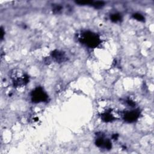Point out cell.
<instances>
[{
	"instance_id": "3957f363",
	"label": "cell",
	"mask_w": 154,
	"mask_h": 154,
	"mask_svg": "<svg viewBox=\"0 0 154 154\" xmlns=\"http://www.w3.org/2000/svg\"><path fill=\"white\" fill-rule=\"evenodd\" d=\"M31 99L33 102L36 103L45 102L48 99V95L42 88L38 87L32 92Z\"/></svg>"
},
{
	"instance_id": "7a4b0ae2",
	"label": "cell",
	"mask_w": 154,
	"mask_h": 154,
	"mask_svg": "<svg viewBox=\"0 0 154 154\" xmlns=\"http://www.w3.org/2000/svg\"><path fill=\"white\" fill-rule=\"evenodd\" d=\"M11 78L14 86L16 87H22L28 82V77L22 71L14 69L11 73Z\"/></svg>"
},
{
	"instance_id": "52a82bcc",
	"label": "cell",
	"mask_w": 154,
	"mask_h": 154,
	"mask_svg": "<svg viewBox=\"0 0 154 154\" xmlns=\"http://www.w3.org/2000/svg\"><path fill=\"white\" fill-rule=\"evenodd\" d=\"M121 16L119 14H113L111 16V20L114 22H119L121 21Z\"/></svg>"
},
{
	"instance_id": "30bf717a",
	"label": "cell",
	"mask_w": 154,
	"mask_h": 154,
	"mask_svg": "<svg viewBox=\"0 0 154 154\" xmlns=\"http://www.w3.org/2000/svg\"><path fill=\"white\" fill-rule=\"evenodd\" d=\"M76 3L80 5H90L92 4L93 1H77Z\"/></svg>"
},
{
	"instance_id": "8992f818",
	"label": "cell",
	"mask_w": 154,
	"mask_h": 154,
	"mask_svg": "<svg viewBox=\"0 0 154 154\" xmlns=\"http://www.w3.org/2000/svg\"><path fill=\"white\" fill-rule=\"evenodd\" d=\"M101 118L104 122H111L113 121V120L114 119V116L110 113H105L103 114H102Z\"/></svg>"
},
{
	"instance_id": "9c48e42d",
	"label": "cell",
	"mask_w": 154,
	"mask_h": 154,
	"mask_svg": "<svg viewBox=\"0 0 154 154\" xmlns=\"http://www.w3.org/2000/svg\"><path fill=\"white\" fill-rule=\"evenodd\" d=\"M92 5L94 6L96 8H100L102 6H104V3L103 1H96V2H93Z\"/></svg>"
},
{
	"instance_id": "277c9868",
	"label": "cell",
	"mask_w": 154,
	"mask_h": 154,
	"mask_svg": "<svg viewBox=\"0 0 154 154\" xmlns=\"http://www.w3.org/2000/svg\"><path fill=\"white\" fill-rule=\"evenodd\" d=\"M139 117V112L136 110H132L131 111L127 112L124 115V119L126 122H133L135 121Z\"/></svg>"
},
{
	"instance_id": "ba28073f",
	"label": "cell",
	"mask_w": 154,
	"mask_h": 154,
	"mask_svg": "<svg viewBox=\"0 0 154 154\" xmlns=\"http://www.w3.org/2000/svg\"><path fill=\"white\" fill-rule=\"evenodd\" d=\"M134 18H135L136 20H138L139 21H144V17L139 13H135L133 14Z\"/></svg>"
},
{
	"instance_id": "5b68a950",
	"label": "cell",
	"mask_w": 154,
	"mask_h": 154,
	"mask_svg": "<svg viewBox=\"0 0 154 154\" xmlns=\"http://www.w3.org/2000/svg\"><path fill=\"white\" fill-rule=\"evenodd\" d=\"M53 58L57 62H63L66 61V56L64 54L59 51H54L52 53Z\"/></svg>"
},
{
	"instance_id": "6da1fadb",
	"label": "cell",
	"mask_w": 154,
	"mask_h": 154,
	"mask_svg": "<svg viewBox=\"0 0 154 154\" xmlns=\"http://www.w3.org/2000/svg\"><path fill=\"white\" fill-rule=\"evenodd\" d=\"M80 40L81 43L91 48L97 47L100 43V38L96 33L85 31L82 33Z\"/></svg>"
}]
</instances>
